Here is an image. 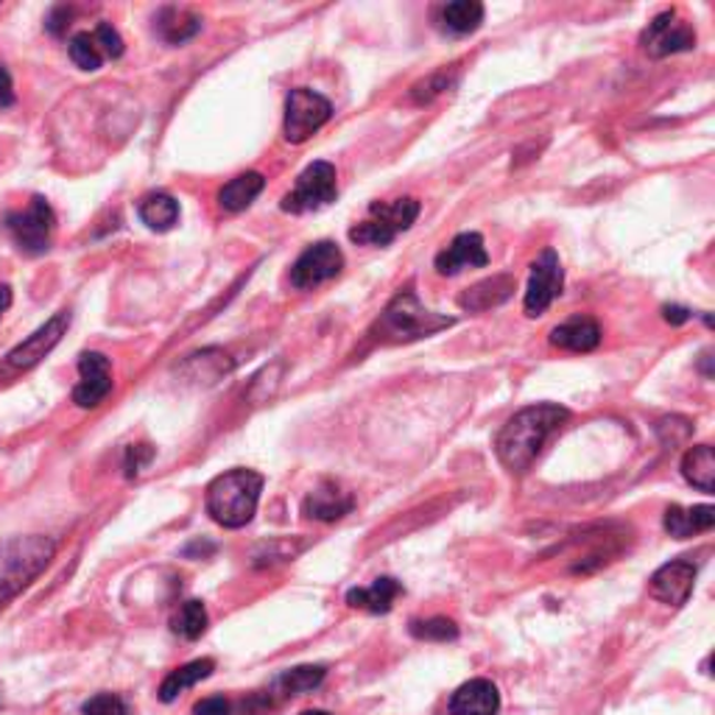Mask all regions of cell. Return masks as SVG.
Wrapping results in <instances>:
<instances>
[{"label":"cell","mask_w":715,"mask_h":715,"mask_svg":"<svg viewBox=\"0 0 715 715\" xmlns=\"http://www.w3.org/2000/svg\"><path fill=\"white\" fill-rule=\"evenodd\" d=\"M571 420V411L565 405L540 403L518 411L503 427H500L498 440H495V453L500 464L509 473H526L540 456L545 442L551 440L553 431H560Z\"/></svg>","instance_id":"6da1fadb"},{"label":"cell","mask_w":715,"mask_h":715,"mask_svg":"<svg viewBox=\"0 0 715 715\" xmlns=\"http://www.w3.org/2000/svg\"><path fill=\"white\" fill-rule=\"evenodd\" d=\"M456 325L453 316H442L433 313L416 300V294L411 289L400 291L394 300L386 305V311L380 313V319L375 322L369 336L380 344H409L420 342V338L433 336V333L447 331Z\"/></svg>","instance_id":"7a4b0ae2"},{"label":"cell","mask_w":715,"mask_h":715,"mask_svg":"<svg viewBox=\"0 0 715 715\" xmlns=\"http://www.w3.org/2000/svg\"><path fill=\"white\" fill-rule=\"evenodd\" d=\"M263 475L254 469H229L207 487V514L224 529H243L258 511Z\"/></svg>","instance_id":"3957f363"},{"label":"cell","mask_w":715,"mask_h":715,"mask_svg":"<svg viewBox=\"0 0 715 715\" xmlns=\"http://www.w3.org/2000/svg\"><path fill=\"white\" fill-rule=\"evenodd\" d=\"M56 553V542L48 537H14L0 545V604L29 587Z\"/></svg>","instance_id":"277c9868"},{"label":"cell","mask_w":715,"mask_h":715,"mask_svg":"<svg viewBox=\"0 0 715 715\" xmlns=\"http://www.w3.org/2000/svg\"><path fill=\"white\" fill-rule=\"evenodd\" d=\"M422 205L416 198L405 196L397 198L391 205H369V218L361 224H355L349 229V241L361 243V247H389L397 235L414 227V221L420 218Z\"/></svg>","instance_id":"5b68a950"},{"label":"cell","mask_w":715,"mask_h":715,"mask_svg":"<svg viewBox=\"0 0 715 715\" xmlns=\"http://www.w3.org/2000/svg\"><path fill=\"white\" fill-rule=\"evenodd\" d=\"M3 229L14 241V247L25 254H43L51 249V238L56 229V216L43 196L31 198L25 210L7 213Z\"/></svg>","instance_id":"8992f818"},{"label":"cell","mask_w":715,"mask_h":715,"mask_svg":"<svg viewBox=\"0 0 715 715\" xmlns=\"http://www.w3.org/2000/svg\"><path fill=\"white\" fill-rule=\"evenodd\" d=\"M331 115L333 104L325 96L307 90V87H296V90L289 93V101H285V140L294 145L305 143L331 121Z\"/></svg>","instance_id":"52a82bcc"},{"label":"cell","mask_w":715,"mask_h":715,"mask_svg":"<svg viewBox=\"0 0 715 715\" xmlns=\"http://www.w3.org/2000/svg\"><path fill=\"white\" fill-rule=\"evenodd\" d=\"M336 165L319 160V163H311L302 171L300 180H296V187L291 193H285L283 205L280 207H283L285 213L300 216V213H311L331 205V202H336Z\"/></svg>","instance_id":"ba28073f"},{"label":"cell","mask_w":715,"mask_h":715,"mask_svg":"<svg viewBox=\"0 0 715 715\" xmlns=\"http://www.w3.org/2000/svg\"><path fill=\"white\" fill-rule=\"evenodd\" d=\"M640 45L649 56L654 59H665L671 54H682V51L696 48V31L680 20V14L673 9H665V12L657 14L649 23V29L640 34Z\"/></svg>","instance_id":"9c48e42d"},{"label":"cell","mask_w":715,"mask_h":715,"mask_svg":"<svg viewBox=\"0 0 715 715\" xmlns=\"http://www.w3.org/2000/svg\"><path fill=\"white\" fill-rule=\"evenodd\" d=\"M562 285H565V269H562L560 254L553 252V249H545L531 263V280L523 296L526 316H531V319L542 316L553 305V300L562 294Z\"/></svg>","instance_id":"30bf717a"},{"label":"cell","mask_w":715,"mask_h":715,"mask_svg":"<svg viewBox=\"0 0 715 715\" xmlns=\"http://www.w3.org/2000/svg\"><path fill=\"white\" fill-rule=\"evenodd\" d=\"M67 54H71L73 65L93 73L104 65V59H121L123 40L109 23H98L96 31H82V34L73 36L67 43Z\"/></svg>","instance_id":"8fae6325"},{"label":"cell","mask_w":715,"mask_h":715,"mask_svg":"<svg viewBox=\"0 0 715 715\" xmlns=\"http://www.w3.org/2000/svg\"><path fill=\"white\" fill-rule=\"evenodd\" d=\"M344 254L333 241H319L307 247L305 252L296 258L294 269H291V285L300 291L316 289V285L327 283L333 277L342 274Z\"/></svg>","instance_id":"7c38bea8"},{"label":"cell","mask_w":715,"mask_h":715,"mask_svg":"<svg viewBox=\"0 0 715 715\" xmlns=\"http://www.w3.org/2000/svg\"><path fill=\"white\" fill-rule=\"evenodd\" d=\"M78 375L82 380L73 389V403L78 409H96L112 391V361L104 353L78 355Z\"/></svg>","instance_id":"4fadbf2b"},{"label":"cell","mask_w":715,"mask_h":715,"mask_svg":"<svg viewBox=\"0 0 715 715\" xmlns=\"http://www.w3.org/2000/svg\"><path fill=\"white\" fill-rule=\"evenodd\" d=\"M67 327H71V313L59 311L54 316V319L45 322V325L40 327V331L31 333V336L25 338L23 344H18V347H14L12 353L7 355V367L14 369V372H25V369H34L36 364L43 361L45 355H48L51 349H54L56 344L62 342V336H65Z\"/></svg>","instance_id":"5bb4252c"},{"label":"cell","mask_w":715,"mask_h":715,"mask_svg":"<svg viewBox=\"0 0 715 715\" xmlns=\"http://www.w3.org/2000/svg\"><path fill=\"white\" fill-rule=\"evenodd\" d=\"M693 584H696V565L687 560H676L662 565L649 578V593L668 607H682L691 598Z\"/></svg>","instance_id":"9a60e30c"},{"label":"cell","mask_w":715,"mask_h":715,"mask_svg":"<svg viewBox=\"0 0 715 715\" xmlns=\"http://www.w3.org/2000/svg\"><path fill=\"white\" fill-rule=\"evenodd\" d=\"M489 263L487 247L478 232H458L433 260L442 277H456L464 269H484Z\"/></svg>","instance_id":"2e32d148"},{"label":"cell","mask_w":715,"mask_h":715,"mask_svg":"<svg viewBox=\"0 0 715 715\" xmlns=\"http://www.w3.org/2000/svg\"><path fill=\"white\" fill-rule=\"evenodd\" d=\"M353 509V495L344 492L336 481H322L319 487L307 492V498L302 500V514L311 520H319V523H336V520L347 518Z\"/></svg>","instance_id":"e0dca14e"},{"label":"cell","mask_w":715,"mask_h":715,"mask_svg":"<svg viewBox=\"0 0 715 715\" xmlns=\"http://www.w3.org/2000/svg\"><path fill=\"white\" fill-rule=\"evenodd\" d=\"M514 289H518V280H514V277L495 274L464 291V294L458 296V307L467 313L492 311V307H500L503 302H509L511 296H514Z\"/></svg>","instance_id":"ac0fdd59"},{"label":"cell","mask_w":715,"mask_h":715,"mask_svg":"<svg viewBox=\"0 0 715 715\" xmlns=\"http://www.w3.org/2000/svg\"><path fill=\"white\" fill-rule=\"evenodd\" d=\"M500 693L489 680H469L451 696V715H498Z\"/></svg>","instance_id":"d6986e66"},{"label":"cell","mask_w":715,"mask_h":715,"mask_svg":"<svg viewBox=\"0 0 715 715\" xmlns=\"http://www.w3.org/2000/svg\"><path fill=\"white\" fill-rule=\"evenodd\" d=\"M548 342L567 353H593L602 344V327L593 316H573L551 331Z\"/></svg>","instance_id":"ffe728a7"},{"label":"cell","mask_w":715,"mask_h":715,"mask_svg":"<svg viewBox=\"0 0 715 715\" xmlns=\"http://www.w3.org/2000/svg\"><path fill=\"white\" fill-rule=\"evenodd\" d=\"M400 593H403V584L391 576H380L375 578V584H369V587L349 589L347 604L353 609H367V613L372 615H386Z\"/></svg>","instance_id":"44dd1931"},{"label":"cell","mask_w":715,"mask_h":715,"mask_svg":"<svg viewBox=\"0 0 715 715\" xmlns=\"http://www.w3.org/2000/svg\"><path fill=\"white\" fill-rule=\"evenodd\" d=\"M662 526H665V531L673 537V540H687V537L702 534V531L713 529L715 509L713 506H691V509H682V506H668Z\"/></svg>","instance_id":"7402d4cb"},{"label":"cell","mask_w":715,"mask_h":715,"mask_svg":"<svg viewBox=\"0 0 715 715\" xmlns=\"http://www.w3.org/2000/svg\"><path fill=\"white\" fill-rule=\"evenodd\" d=\"M263 187H266V180L263 174H258V171L235 176V180H229L227 185L218 191V205H221V210L227 213H241L252 205L260 193H263Z\"/></svg>","instance_id":"603a6c76"},{"label":"cell","mask_w":715,"mask_h":715,"mask_svg":"<svg viewBox=\"0 0 715 715\" xmlns=\"http://www.w3.org/2000/svg\"><path fill=\"white\" fill-rule=\"evenodd\" d=\"M140 221L154 232H169L180 221V202L171 193H149L138 205Z\"/></svg>","instance_id":"cb8c5ba5"},{"label":"cell","mask_w":715,"mask_h":715,"mask_svg":"<svg viewBox=\"0 0 715 715\" xmlns=\"http://www.w3.org/2000/svg\"><path fill=\"white\" fill-rule=\"evenodd\" d=\"M484 23V7L478 0H456L440 9V25L445 34L467 36L473 31L481 29Z\"/></svg>","instance_id":"d4e9b609"},{"label":"cell","mask_w":715,"mask_h":715,"mask_svg":"<svg viewBox=\"0 0 715 715\" xmlns=\"http://www.w3.org/2000/svg\"><path fill=\"white\" fill-rule=\"evenodd\" d=\"M682 475L691 487L698 492L713 495L715 492V456L709 445H696L685 453L682 458Z\"/></svg>","instance_id":"484cf974"},{"label":"cell","mask_w":715,"mask_h":715,"mask_svg":"<svg viewBox=\"0 0 715 715\" xmlns=\"http://www.w3.org/2000/svg\"><path fill=\"white\" fill-rule=\"evenodd\" d=\"M213 671H216V662L213 660H193L187 662V665L176 668V671H171L169 676H165L163 685H160V698H163L165 704H171L180 693H185L187 687H196L198 682H205Z\"/></svg>","instance_id":"4316f807"},{"label":"cell","mask_w":715,"mask_h":715,"mask_svg":"<svg viewBox=\"0 0 715 715\" xmlns=\"http://www.w3.org/2000/svg\"><path fill=\"white\" fill-rule=\"evenodd\" d=\"M325 665H300L291 668V671L280 673L274 680V687H271V696H302V693H311L325 682Z\"/></svg>","instance_id":"83f0119b"},{"label":"cell","mask_w":715,"mask_h":715,"mask_svg":"<svg viewBox=\"0 0 715 715\" xmlns=\"http://www.w3.org/2000/svg\"><path fill=\"white\" fill-rule=\"evenodd\" d=\"M156 31L165 43L182 45L202 31V18H196L187 9H163V14L156 20Z\"/></svg>","instance_id":"f1b7e54d"},{"label":"cell","mask_w":715,"mask_h":715,"mask_svg":"<svg viewBox=\"0 0 715 715\" xmlns=\"http://www.w3.org/2000/svg\"><path fill=\"white\" fill-rule=\"evenodd\" d=\"M171 629L185 640H198L207 631V609L202 602H185L171 618Z\"/></svg>","instance_id":"f546056e"},{"label":"cell","mask_w":715,"mask_h":715,"mask_svg":"<svg viewBox=\"0 0 715 715\" xmlns=\"http://www.w3.org/2000/svg\"><path fill=\"white\" fill-rule=\"evenodd\" d=\"M409 631L416 640H433V643H447V640L458 638V626L451 618H427V620H411Z\"/></svg>","instance_id":"4dcf8cb0"},{"label":"cell","mask_w":715,"mask_h":715,"mask_svg":"<svg viewBox=\"0 0 715 715\" xmlns=\"http://www.w3.org/2000/svg\"><path fill=\"white\" fill-rule=\"evenodd\" d=\"M85 715H129L127 704H123V698H118L115 693H98V696H93L90 702H85V709H82Z\"/></svg>","instance_id":"1f68e13d"},{"label":"cell","mask_w":715,"mask_h":715,"mask_svg":"<svg viewBox=\"0 0 715 715\" xmlns=\"http://www.w3.org/2000/svg\"><path fill=\"white\" fill-rule=\"evenodd\" d=\"M151 458H154V447L151 445H132L127 451V475L129 478H134V475L140 473V469L145 467V464H151Z\"/></svg>","instance_id":"d6a6232c"},{"label":"cell","mask_w":715,"mask_h":715,"mask_svg":"<svg viewBox=\"0 0 715 715\" xmlns=\"http://www.w3.org/2000/svg\"><path fill=\"white\" fill-rule=\"evenodd\" d=\"M232 702H227L224 696H207L202 702L193 704V715H232Z\"/></svg>","instance_id":"836d02e7"},{"label":"cell","mask_w":715,"mask_h":715,"mask_svg":"<svg viewBox=\"0 0 715 715\" xmlns=\"http://www.w3.org/2000/svg\"><path fill=\"white\" fill-rule=\"evenodd\" d=\"M696 313L687 311V307H680V305H665L662 307V319L668 322V325H685V322H691Z\"/></svg>","instance_id":"e575fe53"},{"label":"cell","mask_w":715,"mask_h":715,"mask_svg":"<svg viewBox=\"0 0 715 715\" xmlns=\"http://www.w3.org/2000/svg\"><path fill=\"white\" fill-rule=\"evenodd\" d=\"M45 25H48L51 34L62 36V34H65L67 25H71V9H65V7L54 9V12H51V18H48V23H45Z\"/></svg>","instance_id":"d590c367"},{"label":"cell","mask_w":715,"mask_h":715,"mask_svg":"<svg viewBox=\"0 0 715 715\" xmlns=\"http://www.w3.org/2000/svg\"><path fill=\"white\" fill-rule=\"evenodd\" d=\"M14 104V85H12V76H9V71L3 65H0V109H7Z\"/></svg>","instance_id":"8d00e7d4"},{"label":"cell","mask_w":715,"mask_h":715,"mask_svg":"<svg viewBox=\"0 0 715 715\" xmlns=\"http://www.w3.org/2000/svg\"><path fill=\"white\" fill-rule=\"evenodd\" d=\"M12 305V289L9 285H0V316H3V311Z\"/></svg>","instance_id":"74e56055"},{"label":"cell","mask_w":715,"mask_h":715,"mask_svg":"<svg viewBox=\"0 0 715 715\" xmlns=\"http://www.w3.org/2000/svg\"><path fill=\"white\" fill-rule=\"evenodd\" d=\"M302 715H331V713H325V709H305Z\"/></svg>","instance_id":"f35d334b"}]
</instances>
